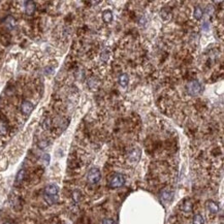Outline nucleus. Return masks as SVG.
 Masks as SVG:
<instances>
[{
    "label": "nucleus",
    "mask_w": 224,
    "mask_h": 224,
    "mask_svg": "<svg viewBox=\"0 0 224 224\" xmlns=\"http://www.w3.org/2000/svg\"><path fill=\"white\" fill-rule=\"evenodd\" d=\"M186 89H187V93L190 96H196L202 92V85L196 80H192L187 83Z\"/></svg>",
    "instance_id": "3"
},
{
    "label": "nucleus",
    "mask_w": 224,
    "mask_h": 224,
    "mask_svg": "<svg viewBox=\"0 0 224 224\" xmlns=\"http://www.w3.org/2000/svg\"><path fill=\"white\" fill-rule=\"evenodd\" d=\"M25 170H19V172L17 174V177H16V184H21L23 181H24V179H25Z\"/></svg>",
    "instance_id": "15"
},
{
    "label": "nucleus",
    "mask_w": 224,
    "mask_h": 224,
    "mask_svg": "<svg viewBox=\"0 0 224 224\" xmlns=\"http://www.w3.org/2000/svg\"><path fill=\"white\" fill-rule=\"evenodd\" d=\"M182 211L185 212V213H190L192 211V204H191L190 200H185L184 204H182Z\"/></svg>",
    "instance_id": "17"
},
{
    "label": "nucleus",
    "mask_w": 224,
    "mask_h": 224,
    "mask_svg": "<svg viewBox=\"0 0 224 224\" xmlns=\"http://www.w3.org/2000/svg\"><path fill=\"white\" fill-rule=\"evenodd\" d=\"M140 154H142V152L138 148H134L133 150L130 151L129 153V161L131 163H136L140 158Z\"/></svg>",
    "instance_id": "6"
},
{
    "label": "nucleus",
    "mask_w": 224,
    "mask_h": 224,
    "mask_svg": "<svg viewBox=\"0 0 224 224\" xmlns=\"http://www.w3.org/2000/svg\"><path fill=\"white\" fill-rule=\"evenodd\" d=\"M100 178H101V174H100L99 170L98 168L93 167L89 170L88 176H87V180L90 184L94 185V184H97L100 181Z\"/></svg>",
    "instance_id": "4"
},
{
    "label": "nucleus",
    "mask_w": 224,
    "mask_h": 224,
    "mask_svg": "<svg viewBox=\"0 0 224 224\" xmlns=\"http://www.w3.org/2000/svg\"><path fill=\"white\" fill-rule=\"evenodd\" d=\"M8 131V125L5 121L0 120V135H5Z\"/></svg>",
    "instance_id": "16"
},
{
    "label": "nucleus",
    "mask_w": 224,
    "mask_h": 224,
    "mask_svg": "<svg viewBox=\"0 0 224 224\" xmlns=\"http://www.w3.org/2000/svg\"><path fill=\"white\" fill-rule=\"evenodd\" d=\"M160 16H161V18H162L164 21H170V19L172 18V9L168 8V7H164V8L161 9Z\"/></svg>",
    "instance_id": "8"
},
{
    "label": "nucleus",
    "mask_w": 224,
    "mask_h": 224,
    "mask_svg": "<svg viewBox=\"0 0 224 224\" xmlns=\"http://www.w3.org/2000/svg\"><path fill=\"white\" fill-rule=\"evenodd\" d=\"M43 197L49 204H56L59 199V189L57 185L51 184V185L47 186L45 188V191H43Z\"/></svg>",
    "instance_id": "1"
},
{
    "label": "nucleus",
    "mask_w": 224,
    "mask_h": 224,
    "mask_svg": "<svg viewBox=\"0 0 224 224\" xmlns=\"http://www.w3.org/2000/svg\"><path fill=\"white\" fill-rule=\"evenodd\" d=\"M80 195H81V194H80V192H79V191H75V192H73V199H75V202H79V200H80Z\"/></svg>",
    "instance_id": "19"
},
{
    "label": "nucleus",
    "mask_w": 224,
    "mask_h": 224,
    "mask_svg": "<svg viewBox=\"0 0 224 224\" xmlns=\"http://www.w3.org/2000/svg\"><path fill=\"white\" fill-rule=\"evenodd\" d=\"M38 146L40 149H45V148L48 147V143H47L45 140H43V142H40V143L38 144Z\"/></svg>",
    "instance_id": "21"
},
{
    "label": "nucleus",
    "mask_w": 224,
    "mask_h": 224,
    "mask_svg": "<svg viewBox=\"0 0 224 224\" xmlns=\"http://www.w3.org/2000/svg\"><path fill=\"white\" fill-rule=\"evenodd\" d=\"M102 224H116V222L111 218H107V219H104L102 221Z\"/></svg>",
    "instance_id": "20"
},
{
    "label": "nucleus",
    "mask_w": 224,
    "mask_h": 224,
    "mask_svg": "<svg viewBox=\"0 0 224 224\" xmlns=\"http://www.w3.org/2000/svg\"><path fill=\"white\" fill-rule=\"evenodd\" d=\"M35 8H36V5L33 1H26L25 2V13L27 15H29V16L33 15Z\"/></svg>",
    "instance_id": "9"
},
{
    "label": "nucleus",
    "mask_w": 224,
    "mask_h": 224,
    "mask_svg": "<svg viewBox=\"0 0 224 224\" xmlns=\"http://www.w3.org/2000/svg\"><path fill=\"white\" fill-rule=\"evenodd\" d=\"M43 160L45 161V163H47V164H48V163H49V161H50V156H49L48 154H45V155H43Z\"/></svg>",
    "instance_id": "22"
},
{
    "label": "nucleus",
    "mask_w": 224,
    "mask_h": 224,
    "mask_svg": "<svg viewBox=\"0 0 224 224\" xmlns=\"http://www.w3.org/2000/svg\"><path fill=\"white\" fill-rule=\"evenodd\" d=\"M192 224H204V219L202 215L199 214H196V215L193 217V221Z\"/></svg>",
    "instance_id": "18"
},
{
    "label": "nucleus",
    "mask_w": 224,
    "mask_h": 224,
    "mask_svg": "<svg viewBox=\"0 0 224 224\" xmlns=\"http://www.w3.org/2000/svg\"><path fill=\"white\" fill-rule=\"evenodd\" d=\"M119 84H120L121 87L123 88H126L129 84V77L126 75V73H123V75H120L119 77Z\"/></svg>",
    "instance_id": "11"
},
{
    "label": "nucleus",
    "mask_w": 224,
    "mask_h": 224,
    "mask_svg": "<svg viewBox=\"0 0 224 224\" xmlns=\"http://www.w3.org/2000/svg\"><path fill=\"white\" fill-rule=\"evenodd\" d=\"M207 209H208L209 212H210L211 214H213V215H216V214H218V212H219V206H218L217 202H213V200H209V202H207Z\"/></svg>",
    "instance_id": "7"
},
{
    "label": "nucleus",
    "mask_w": 224,
    "mask_h": 224,
    "mask_svg": "<svg viewBox=\"0 0 224 224\" xmlns=\"http://www.w3.org/2000/svg\"><path fill=\"white\" fill-rule=\"evenodd\" d=\"M202 16H204V9L197 5L194 8V11H193V17H194V19H196V20H200V19L202 18Z\"/></svg>",
    "instance_id": "13"
},
{
    "label": "nucleus",
    "mask_w": 224,
    "mask_h": 224,
    "mask_svg": "<svg viewBox=\"0 0 224 224\" xmlns=\"http://www.w3.org/2000/svg\"><path fill=\"white\" fill-rule=\"evenodd\" d=\"M125 183V178L122 174H113L111 177H110L109 182H107V185H109L110 188H120L124 185Z\"/></svg>",
    "instance_id": "2"
},
{
    "label": "nucleus",
    "mask_w": 224,
    "mask_h": 224,
    "mask_svg": "<svg viewBox=\"0 0 224 224\" xmlns=\"http://www.w3.org/2000/svg\"><path fill=\"white\" fill-rule=\"evenodd\" d=\"M113 18H114L113 13H112V10H110V9H107V10H104L103 13H102V20H103L104 23H107V24L112 23Z\"/></svg>",
    "instance_id": "10"
},
{
    "label": "nucleus",
    "mask_w": 224,
    "mask_h": 224,
    "mask_svg": "<svg viewBox=\"0 0 224 224\" xmlns=\"http://www.w3.org/2000/svg\"><path fill=\"white\" fill-rule=\"evenodd\" d=\"M34 110V105L31 101L29 100H24L21 104V112H22L24 115H30V114L33 112Z\"/></svg>",
    "instance_id": "5"
},
{
    "label": "nucleus",
    "mask_w": 224,
    "mask_h": 224,
    "mask_svg": "<svg viewBox=\"0 0 224 224\" xmlns=\"http://www.w3.org/2000/svg\"><path fill=\"white\" fill-rule=\"evenodd\" d=\"M3 224H13L11 222H5V223H3Z\"/></svg>",
    "instance_id": "23"
},
{
    "label": "nucleus",
    "mask_w": 224,
    "mask_h": 224,
    "mask_svg": "<svg viewBox=\"0 0 224 224\" xmlns=\"http://www.w3.org/2000/svg\"><path fill=\"white\" fill-rule=\"evenodd\" d=\"M174 196V192L168 189H165V190H163L162 193H161V197H162L163 200H165V202H170V199L172 198Z\"/></svg>",
    "instance_id": "12"
},
{
    "label": "nucleus",
    "mask_w": 224,
    "mask_h": 224,
    "mask_svg": "<svg viewBox=\"0 0 224 224\" xmlns=\"http://www.w3.org/2000/svg\"><path fill=\"white\" fill-rule=\"evenodd\" d=\"M4 23H5V25H6V27L9 28V29H13V28L16 26V20H15L11 16L7 17V18L5 19Z\"/></svg>",
    "instance_id": "14"
}]
</instances>
